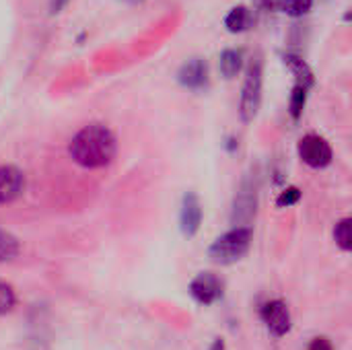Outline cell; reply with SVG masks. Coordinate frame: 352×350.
<instances>
[{
  "label": "cell",
  "instance_id": "obj_4",
  "mask_svg": "<svg viewBox=\"0 0 352 350\" xmlns=\"http://www.w3.org/2000/svg\"><path fill=\"white\" fill-rule=\"evenodd\" d=\"M299 157L305 165L314 167V169H324L332 163V146L326 138L318 136V134H307L299 140Z\"/></svg>",
  "mask_w": 352,
  "mask_h": 350
},
{
  "label": "cell",
  "instance_id": "obj_19",
  "mask_svg": "<svg viewBox=\"0 0 352 350\" xmlns=\"http://www.w3.org/2000/svg\"><path fill=\"white\" fill-rule=\"evenodd\" d=\"M307 350H334V349H332V342H330L328 338H316V340L309 344V349Z\"/></svg>",
  "mask_w": 352,
  "mask_h": 350
},
{
  "label": "cell",
  "instance_id": "obj_10",
  "mask_svg": "<svg viewBox=\"0 0 352 350\" xmlns=\"http://www.w3.org/2000/svg\"><path fill=\"white\" fill-rule=\"evenodd\" d=\"M202 223V204L196 194H186L179 210V227L186 237H194Z\"/></svg>",
  "mask_w": 352,
  "mask_h": 350
},
{
  "label": "cell",
  "instance_id": "obj_6",
  "mask_svg": "<svg viewBox=\"0 0 352 350\" xmlns=\"http://www.w3.org/2000/svg\"><path fill=\"white\" fill-rule=\"evenodd\" d=\"M190 295L196 303L208 307L223 297V281L212 272H200L190 283Z\"/></svg>",
  "mask_w": 352,
  "mask_h": 350
},
{
  "label": "cell",
  "instance_id": "obj_2",
  "mask_svg": "<svg viewBox=\"0 0 352 350\" xmlns=\"http://www.w3.org/2000/svg\"><path fill=\"white\" fill-rule=\"evenodd\" d=\"M252 245V229L250 227H235L229 233L214 239V243L208 248V256L212 262L221 266H229L245 258Z\"/></svg>",
  "mask_w": 352,
  "mask_h": 350
},
{
  "label": "cell",
  "instance_id": "obj_16",
  "mask_svg": "<svg viewBox=\"0 0 352 350\" xmlns=\"http://www.w3.org/2000/svg\"><path fill=\"white\" fill-rule=\"evenodd\" d=\"M278 8L289 17H303L314 8V0H278Z\"/></svg>",
  "mask_w": 352,
  "mask_h": 350
},
{
  "label": "cell",
  "instance_id": "obj_5",
  "mask_svg": "<svg viewBox=\"0 0 352 350\" xmlns=\"http://www.w3.org/2000/svg\"><path fill=\"white\" fill-rule=\"evenodd\" d=\"M258 208V194L256 188L250 182H243L235 200H233V210H231V223L235 227H250L252 219L256 217Z\"/></svg>",
  "mask_w": 352,
  "mask_h": 350
},
{
  "label": "cell",
  "instance_id": "obj_1",
  "mask_svg": "<svg viewBox=\"0 0 352 350\" xmlns=\"http://www.w3.org/2000/svg\"><path fill=\"white\" fill-rule=\"evenodd\" d=\"M68 155L82 169H103L118 155V138L107 126L91 124L72 136Z\"/></svg>",
  "mask_w": 352,
  "mask_h": 350
},
{
  "label": "cell",
  "instance_id": "obj_12",
  "mask_svg": "<svg viewBox=\"0 0 352 350\" xmlns=\"http://www.w3.org/2000/svg\"><path fill=\"white\" fill-rule=\"evenodd\" d=\"M243 66V52L241 50H225L221 54V74L225 78H235Z\"/></svg>",
  "mask_w": 352,
  "mask_h": 350
},
{
  "label": "cell",
  "instance_id": "obj_14",
  "mask_svg": "<svg viewBox=\"0 0 352 350\" xmlns=\"http://www.w3.org/2000/svg\"><path fill=\"white\" fill-rule=\"evenodd\" d=\"M19 252H21V243H19V239H16L12 233H8V231L0 229V264L14 260V258L19 256Z\"/></svg>",
  "mask_w": 352,
  "mask_h": 350
},
{
  "label": "cell",
  "instance_id": "obj_17",
  "mask_svg": "<svg viewBox=\"0 0 352 350\" xmlns=\"http://www.w3.org/2000/svg\"><path fill=\"white\" fill-rule=\"evenodd\" d=\"M16 305V293L8 283L0 281V316L10 314Z\"/></svg>",
  "mask_w": 352,
  "mask_h": 350
},
{
  "label": "cell",
  "instance_id": "obj_9",
  "mask_svg": "<svg viewBox=\"0 0 352 350\" xmlns=\"http://www.w3.org/2000/svg\"><path fill=\"white\" fill-rule=\"evenodd\" d=\"M177 80L182 87L190 89V91H200L208 85V64L202 58H192L188 60L179 72H177Z\"/></svg>",
  "mask_w": 352,
  "mask_h": 350
},
{
  "label": "cell",
  "instance_id": "obj_7",
  "mask_svg": "<svg viewBox=\"0 0 352 350\" xmlns=\"http://www.w3.org/2000/svg\"><path fill=\"white\" fill-rule=\"evenodd\" d=\"M260 316H262V322L266 324V328H268V332L272 336L283 338V336L289 334V330H291V311L283 301L274 299V301L264 303Z\"/></svg>",
  "mask_w": 352,
  "mask_h": 350
},
{
  "label": "cell",
  "instance_id": "obj_15",
  "mask_svg": "<svg viewBox=\"0 0 352 350\" xmlns=\"http://www.w3.org/2000/svg\"><path fill=\"white\" fill-rule=\"evenodd\" d=\"M334 239L336 245L342 252H351L352 250V221L351 219H342L336 227H334Z\"/></svg>",
  "mask_w": 352,
  "mask_h": 350
},
{
  "label": "cell",
  "instance_id": "obj_20",
  "mask_svg": "<svg viewBox=\"0 0 352 350\" xmlns=\"http://www.w3.org/2000/svg\"><path fill=\"white\" fill-rule=\"evenodd\" d=\"M70 0H50V14H58Z\"/></svg>",
  "mask_w": 352,
  "mask_h": 350
},
{
  "label": "cell",
  "instance_id": "obj_8",
  "mask_svg": "<svg viewBox=\"0 0 352 350\" xmlns=\"http://www.w3.org/2000/svg\"><path fill=\"white\" fill-rule=\"evenodd\" d=\"M25 190V173L14 165H0V206L21 198Z\"/></svg>",
  "mask_w": 352,
  "mask_h": 350
},
{
  "label": "cell",
  "instance_id": "obj_13",
  "mask_svg": "<svg viewBox=\"0 0 352 350\" xmlns=\"http://www.w3.org/2000/svg\"><path fill=\"white\" fill-rule=\"evenodd\" d=\"M309 89H311V85L295 80V87H293V93H291V101H289V111H291L293 120H299V118L303 116V109H305V103H307Z\"/></svg>",
  "mask_w": 352,
  "mask_h": 350
},
{
  "label": "cell",
  "instance_id": "obj_3",
  "mask_svg": "<svg viewBox=\"0 0 352 350\" xmlns=\"http://www.w3.org/2000/svg\"><path fill=\"white\" fill-rule=\"evenodd\" d=\"M262 85H264V72H262V60L254 58L245 70V80L241 87V99H239V113L243 122H252L262 105Z\"/></svg>",
  "mask_w": 352,
  "mask_h": 350
},
{
  "label": "cell",
  "instance_id": "obj_11",
  "mask_svg": "<svg viewBox=\"0 0 352 350\" xmlns=\"http://www.w3.org/2000/svg\"><path fill=\"white\" fill-rule=\"evenodd\" d=\"M254 25V12L248 6H235L225 17V27L231 33H243Z\"/></svg>",
  "mask_w": 352,
  "mask_h": 350
},
{
  "label": "cell",
  "instance_id": "obj_18",
  "mask_svg": "<svg viewBox=\"0 0 352 350\" xmlns=\"http://www.w3.org/2000/svg\"><path fill=\"white\" fill-rule=\"evenodd\" d=\"M299 198H301V192L297 190V188H289V190H285L280 196H278V206H293V204H297L299 202Z\"/></svg>",
  "mask_w": 352,
  "mask_h": 350
},
{
  "label": "cell",
  "instance_id": "obj_21",
  "mask_svg": "<svg viewBox=\"0 0 352 350\" xmlns=\"http://www.w3.org/2000/svg\"><path fill=\"white\" fill-rule=\"evenodd\" d=\"M124 2H130V4H138V2H142V0H124Z\"/></svg>",
  "mask_w": 352,
  "mask_h": 350
}]
</instances>
